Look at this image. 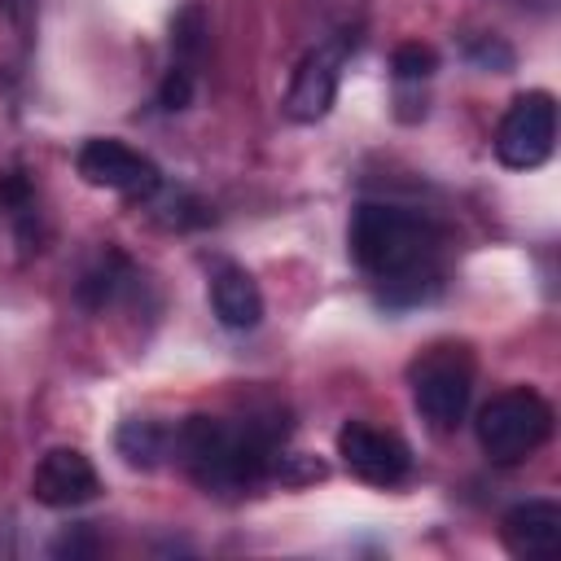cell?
<instances>
[{
	"instance_id": "obj_3",
	"label": "cell",
	"mask_w": 561,
	"mask_h": 561,
	"mask_svg": "<svg viewBox=\"0 0 561 561\" xmlns=\"http://www.w3.org/2000/svg\"><path fill=\"white\" fill-rule=\"evenodd\" d=\"M473 434H478V447L486 451L491 465H522L526 456H535L548 443L552 408H548V399L539 390L513 386V390L491 394L478 408Z\"/></svg>"
},
{
	"instance_id": "obj_19",
	"label": "cell",
	"mask_w": 561,
	"mask_h": 561,
	"mask_svg": "<svg viewBox=\"0 0 561 561\" xmlns=\"http://www.w3.org/2000/svg\"><path fill=\"white\" fill-rule=\"evenodd\" d=\"M96 535L88 530V526H75V530H66L57 543H53V557H96Z\"/></svg>"
},
{
	"instance_id": "obj_16",
	"label": "cell",
	"mask_w": 561,
	"mask_h": 561,
	"mask_svg": "<svg viewBox=\"0 0 561 561\" xmlns=\"http://www.w3.org/2000/svg\"><path fill=\"white\" fill-rule=\"evenodd\" d=\"M193 92H197V83H193V66H180V61H175V66L167 70L162 88H158V105L171 110V114H180V110L193 105Z\"/></svg>"
},
{
	"instance_id": "obj_9",
	"label": "cell",
	"mask_w": 561,
	"mask_h": 561,
	"mask_svg": "<svg viewBox=\"0 0 561 561\" xmlns=\"http://www.w3.org/2000/svg\"><path fill=\"white\" fill-rule=\"evenodd\" d=\"M31 495L44 508H79L101 495V478L79 447H48L31 469Z\"/></svg>"
},
{
	"instance_id": "obj_11",
	"label": "cell",
	"mask_w": 561,
	"mask_h": 561,
	"mask_svg": "<svg viewBox=\"0 0 561 561\" xmlns=\"http://www.w3.org/2000/svg\"><path fill=\"white\" fill-rule=\"evenodd\" d=\"M210 311L232 333L254 329L263 320V289H259V280L245 267H237V263H219L210 272Z\"/></svg>"
},
{
	"instance_id": "obj_10",
	"label": "cell",
	"mask_w": 561,
	"mask_h": 561,
	"mask_svg": "<svg viewBox=\"0 0 561 561\" xmlns=\"http://www.w3.org/2000/svg\"><path fill=\"white\" fill-rule=\"evenodd\" d=\"M500 543L513 557L539 561L561 552V504L557 500H522L500 517Z\"/></svg>"
},
{
	"instance_id": "obj_15",
	"label": "cell",
	"mask_w": 561,
	"mask_h": 561,
	"mask_svg": "<svg viewBox=\"0 0 561 561\" xmlns=\"http://www.w3.org/2000/svg\"><path fill=\"white\" fill-rule=\"evenodd\" d=\"M390 70H394V79H403V83H416V79H430L434 70H438V53L430 48V44H399L394 48V57H390Z\"/></svg>"
},
{
	"instance_id": "obj_8",
	"label": "cell",
	"mask_w": 561,
	"mask_h": 561,
	"mask_svg": "<svg viewBox=\"0 0 561 561\" xmlns=\"http://www.w3.org/2000/svg\"><path fill=\"white\" fill-rule=\"evenodd\" d=\"M342 57H346V39H329V44L311 48L298 61V70L285 88V114L294 123H320L333 110L337 79H342Z\"/></svg>"
},
{
	"instance_id": "obj_7",
	"label": "cell",
	"mask_w": 561,
	"mask_h": 561,
	"mask_svg": "<svg viewBox=\"0 0 561 561\" xmlns=\"http://www.w3.org/2000/svg\"><path fill=\"white\" fill-rule=\"evenodd\" d=\"M337 456L359 482H373V486H399L412 473L408 443L368 421H346L337 430Z\"/></svg>"
},
{
	"instance_id": "obj_6",
	"label": "cell",
	"mask_w": 561,
	"mask_h": 561,
	"mask_svg": "<svg viewBox=\"0 0 561 561\" xmlns=\"http://www.w3.org/2000/svg\"><path fill=\"white\" fill-rule=\"evenodd\" d=\"M552 145H557V101L552 92H522L500 127H495V158L508 167V171H535L552 158Z\"/></svg>"
},
{
	"instance_id": "obj_13",
	"label": "cell",
	"mask_w": 561,
	"mask_h": 561,
	"mask_svg": "<svg viewBox=\"0 0 561 561\" xmlns=\"http://www.w3.org/2000/svg\"><path fill=\"white\" fill-rule=\"evenodd\" d=\"M131 263L118 254V250H105L83 276H79V285H75V298H79V307H88V311H105L127 285H131Z\"/></svg>"
},
{
	"instance_id": "obj_17",
	"label": "cell",
	"mask_w": 561,
	"mask_h": 561,
	"mask_svg": "<svg viewBox=\"0 0 561 561\" xmlns=\"http://www.w3.org/2000/svg\"><path fill=\"white\" fill-rule=\"evenodd\" d=\"M0 206H9L13 215H26L31 210V184L22 171H4L0 175Z\"/></svg>"
},
{
	"instance_id": "obj_1",
	"label": "cell",
	"mask_w": 561,
	"mask_h": 561,
	"mask_svg": "<svg viewBox=\"0 0 561 561\" xmlns=\"http://www.w3.org/2000/svg\"><path fill=\"white\" fill-rule=\"evenodd\" d=\"M443 228L394 202H359L351 215V259L377 280L386 307H416L443 289Z\"/></svg>"
},
{
	"instance_id": "obj_5",
	"label": "cell",
	"mask_w": 561,
	"mask_h": 561,
	"mask_svg": "<svg viewBox=\"0 0 561 561\" xmlns=\"http://www.w3.org/2000/svg\"><path fill=\"white\" fill-rule=\"evenodd\" d=\"M75 171L83 175V184L123 193L127 202H140V206H149V202L167 188L158 162H153L149 153L131 149L127 140H114V136H92V140H83L79 153H75Z\"/></svg>"
},
{
	"instance_id": "obj_12",
	"label": "cell",
	"mask_w": 561,
	"mask_h": 561,
	"mask_svg": "<svg viewBox=\"0 0 561 561\" xmlns=\"http://www.w3.org/2000/svg\"><path fill=\"white\" fill-rule=\"evenodd\" d=\"M114 447L131 469H158L175 447V430L153 421V416H131V421L118 425Z\"/></svg>"
},
{
	"instance_id": "obj_20",
	"label": "cell",
	"mask_w": 561,
	"mask_h": 561,
	"mask_svg": "<svg viewBox=\"0 0 561 561\" xmlns=\"http://www.w3.org/2000/svg\"><path fill=\"white\" fill-rule=\"evenodd\" d=\"M35 4H39V0H0V13H4L18 31H31V22H35Z\"/></svg>"
},
{
	"instance_id": "obj_18",
	"label": "cell",
	"mask_w": 561,
	"mask_h": 561,
	"mask_svg": "<svg viewBox=\"0 0 561 561\" xmlns=\"http://www.w3.org/2000/svg\"><path fill=\"white\" fill-rule=\"evenodd\" d=\"M469 61H478V66H486V70H508V66H513V48L486 35L482 44H469Z\"/></svg>"
},
{
	"instance_id": "obj_14",
	"label": "cell",
	"mask_w": 561,
	"mask_h": 561,
	"mask_svg": "<svg viewBox=\"0 0 561 561\" xmlns=\"http://www.w3.org/2000/svg\"><path fill=\"white\" fill-rule=\"evenodd\" d=\"M171 48H175L180 66H193L202 57V48H206V9H202V0H188L175 13V22H171Z\"/></svg>"
},
{
	"instance_id": "obj_2",
	"label": "cell",
	"mask_w": 561,
	"mask_h": 561,
	"mask_svg": "<svg viewBox=\"0 0 561 561\" xmlns=\"http://www.w3.org/2000/svg\"><path fill=\"white\" fill-rule=\"evenodd\" d=\"M289 438V421L280 412L224 421V416H188L175 430V456L206 491H250L272 478V460Z\"/></svg>"
},
{
	"instance_id": "obj_4",
	"label": "cell",
	"mask_w": 561,
	"mask_h": 561,
	"mask_svg": "<svg viewBox=\"0 0 561 561\" xmlns=\"http://www.w3.org/2000/svg\"><path fill=\"white\" fill-rule=\"evenodd\" d=\"M469 394H473V355H469V346L443 342V346H430L412 364V403L430 421V430H438V434L456 430L465 421Z\"/></svg>"
}]
</instances>
